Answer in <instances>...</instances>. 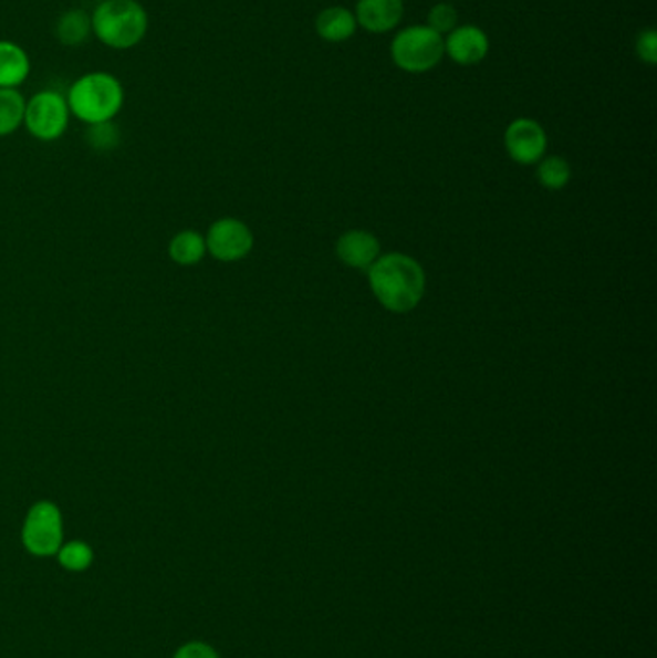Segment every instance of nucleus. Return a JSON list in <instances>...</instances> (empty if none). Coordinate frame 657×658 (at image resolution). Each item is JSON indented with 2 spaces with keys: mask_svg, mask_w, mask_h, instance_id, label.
<instances>
[{
  "mask_svg": "<svg viewBox=\"0 0 657 658\" xmlns=\"http://www.w3.org/2000/svg\"><path fill=\"white\" fill-rule=\"evenodd\" d=\"M404 18V0H358L355 20L371 33H388Z\"/></svg>",
  "mask_w": 657,
  "mask_h": 658,
  "instance_id": "obj_10",
  "label": "nucleus"
},
{
  "mask_svg": "<svg viewBox=\"0 0 657 658\" xmlns=\"http://www.w3.org/2000/svg\"><path fill=\"white\" fill-rule=\"evenodd\" d=\"M31 74L30 54L15 41L0 39V90H20Z\"/></svg>",
  "mask_w": 657,
  "mask_h": 658,
  "instance_id": "obj_11",
  "label": "nucleus"
},
{
  "mask_svg": "<svg viewBox=\"0 0 657 658\" xmlns=\"http://www.w3.org/2000/svg\"><path fill=\"white\" fill-rule=\"evenodd\" d=\"M91 30L108 49L129 51L147 35L149 14L137 0H105L91 12Z\"/></svg>",
  "mask_w": 657,
  "mask_h": 658,
  "instance_id": "obj_3",
  "label": "nucleus"
},
{
  "mask_svg": "<svg viewBox=\"0 0 657 658\" xmlns=\"http://www.w3.org/2000/svg\"><path fill=\"white\" fill-rule=\"evenodd\" d=\"M95 2L98 4V2H105V0H95Z\"/></svg>",
  "mask_w": 657,
  "mask_h": 658,
  "instance_id": "obj_23",
  "label": "nucleus"
},
{
  "mask_svg": "<svg viewBox=\"0 0 657 658\" xmlns=\"http://www.w3.org/2000/svg\"><path fill=\"white\" fill-rule=\"evenodd\" d=\"M505 147L515 163H538L545 153L544 129L534 119H515L505 132Z\"/></svg>",
  "mask_w": 657,
  "mask_h": 658,
  "instance_id": "obj_8",
  "label": "nucleus"
},
{
  "mask_svg": "<svg viewBox=\"0 0 657 658\" xmlns=\"http://www.w3.org/2000/svg\"><path fill=\"white\" fill-rule=\"evenodd\" d=\"M56 561L66 572H87L95 563V551L85 541H64L56 553Z\"/></svg>",
  "mask_w": 657,
  "mask_h": 658,
  "instance_id": "obj_17",
  "label": "nucleus"
},
{
  "mask_svg": "<svg viewBox=\"0 0 657 658\" xmlns=\"http://www.w3.org/2000/svg\"><path fill=\"white\" fill-rule=\"evenodd\" d=\"M444 54H446L444 39L428 25H413L401 30L392 41L394 64L411 74H423L438 66Z\"/></svg>",
  "mask_w": 657,
  "mask_h": 658,
  "instance_id": "obj_4",
  "label": "nucleus"
},
{
  "mask_svg": "<svg viewBox=\"0 0 657 658\" xmlns=\"http://www.w3.org/2000/svg\"><path fill=\"white\" fill-rule=\"evenodd\" d=\"M207 252L220 262H238L253 249V233L246 223L236 218H222L210 226L207 236Z\"/></svg>",
  "mask_w": 657,
  "mask_h": 658,
  "instance_id": "obj_7",
  "label": "nucleus"
},
{
  "mask_svg": "<svg viewBox=\"0 0 657 658\" xmlns=\"http://www.w3.org/2000/svg\"><path fill=\"white\" fill-rule=\"evenodd\" d=\"M173 658H220L217 649L205 641H187L179 645Z\"/></svg>",
  "mask_w": 657,
  "mask_h": 658,
  "instance_id": "obj_22",
  "label": "nucleus"
},
{
  "mask_svg": "<svg viewBox=\"0 0 657 658\" xmlns=\"http://www.w3.org/2000/svg\"><path fill=\"white\" fill-rule=\"evenodd\" d=\"M355 31H357V20L347 8H326L316 18V33L330 43H342L345 39L353 38Z\"/></svg>",
  "mask_w": 657,
  "mask_h": 658,
  "instance_id": "obj_13",
  "label": "nucleus"
},
{
  "mask_svg": "<svg viewBox=\"0 0 657 658\" xmlns=\"http://www.w3.org/2000/svg\"><path fill=\"white\" fill-rule=\"evenodd\" d=\"M54 35L64 46H82L93 35L91 14L83 8H70L62 12L54 25Z\"/></svg>",
  "mask_w": 657,
  "mask_h": 658,
  "instance_id": "obj_14",
  "label": "nucleus"
},
{
  "mask_svg": "<svg viewBox=\"0 0 657 658\" xmlns=\"http://www.w3.org/2000/svg\"><path fill=\"white\" fill-rule=\"evenodd\" d=\"M64 543V516L53 501H38L23 518L22 545L31 556H56Z\"/></svg>",
  "mask_w": 657,
  "mask_h": 658,
  "instance_id": "obj_5",
  "label": "nucleus"
},
{
  "mask_svg": "<svg viewBox=\"0 0 657 658\" xmlns=\"http://www.w3.org/2000/svg\"><path fill=\"white\" fill-rule=\"evenodd\" d=\"M457 20H459V15H457L456 8L441 2V4H436L430 10L428 28L436 31V33H440V35L441 33H451L457 28Z\"/></svg>",
  "mask_w": 657,
  "mask_h": 658,
  "instance_id": "obj_20",
  "label": "nucleus"
},
{
  "mask_svg": "<svg viewBox=\"0 0 657 658\" xmlns=\"http://www.w3.org/2000/svg\"><path fill=\"white\" fill-rule=\"evenodd\" d=\"M205 254H207V243H205V236L199 231H178L168 243V257L178 267H195L205 259Z\"/></svg>",
  "mask_w": 657,
  "mask_h": 658,
  "instance_id": "obj_15",
  "label": "nucleus"
},
{
  "mask_svg": "<svg viewBox=\"0 0 657 658\" xmlns=\"http://www.w3.org/2000/svg\"><path fill=\"white\" fill-rule=\"evenodd\" d=\"M70 114L87 126L114 122L124 103L126 91L111 72H87L80 75L66 93Z\"/></svg>",
  "mask_w": 657,
  "mask_h": 658,
  "instance_id": "obj_2",
  "label": "nucleus"
},
{
  "mask_svg": "<svg viewBox=\"0 0 657 658\" xmlns=\"http://www.w3.org/2000/svg\"><path fill=\"white\" fill-rule=\"evenodd\" d=\"M70 106L60 91L41 90L25 103L23 127L38 142H59L70 126Z\"/></svg>",
  "mask_w": 657,
  "mask_h": 658,
  "instance_id": "obj_6",
  "label": "nucleus"
},
{
  "mask_svg": "<svg viewBox=\"0 0 657 658\" xmlns=\"http://www.w3.org/2000/svg\"><path fill=\"white\" fill-rule=\"evenodd\" d=\"M368 278L382 306L397 314L413 311L425 295V272L405 254H386L376 260Z\"/></svg>",
  "mask_w": 657,
  "mask_h": 658,
  "instance_id": "obj_1",
  "label": "nucleus"
},
{
  "mask_svg": "<svg viewBox=\"0 0 657 658\" xmlns=\"http://www.w3.org/2000/svg\"><path fill=\"white\" fill-rule=\"evenodd\" d=\"M25 96L18 90H0V137L15 134L23 126Z\"/></svg>",
  "mask_w": 657,
  "mask_h": 658,
  "instance_id": "obj_16",
  "label": "nucleus"
},
{
  "mask_svg": "<svg viewBox=\"0 0 657 658\" xmlns=\"http://www.w3.org/2000/svg\"><path fill=\"white\" fill-rule=\"evenodd\" d=\"M446 52L461 66H474L486 59L490 51V41L484 31L477 25H461L449 33L448 41H444Z\"/></svg>",
  "mask_w": 657,
  "mask_h": 658,
  "instance_id": "obj_9",
  "label": "nucleus"
},
{
  "mask_svg": "<svg viewBox=\"0 0 657 658\" xmlns=\"http://www.w3.org/2000/svg\"><path fill=\"white\" fill-rule=\"evenodd\" d=\"M569 178H571V168L560 156L545 158L538 168V179L548 189H561V187L567 186Z\"/></svg>",
  "mask_w": 657,
  "mask_h": 658,
  "instance_id": "obj_18",
  "label": "nucleus"
},
{
  "mask_svg": "<svg viewBox=\"0 0 657 658\" xmlns=\"http://www.w3.org/2000/svg\"><path fill=\"white\" fill-rule=\"evenodd\" d=\"M380 252V244L373 233L366 231H347L337 241V257L344 260V264L352 268L373 267Z\"/></svg>",
  "mask_w": 657,
  "mask_h": 658,
  "instance_id": "obj_12",
  "label": "nucleus"
},
{
  "mask_svg": "<svg viewBox=\"0 0 657 658\" xmlns=\"http://www.w3.org/2000/svg\"><path fill=\"white\" fill-rule=\"evenodd\" d=\"M636 54L646 64L657 62V35L654 30H644L636 39Z\"/></svg>",
  "mask_w": 657,
  "mask_h": 658,
  "instance_id": "obj_21",
  "label": "nucleus"
},
{
  "mask_svg": "<svg viewBox=\"0 0 657 658\" xmlns=\"http://www.w3.org/2000/svg\"><path fill=\"white\" fill-rule=\"evenodd\" d=\"M87 143L91 148L106 153L118 147L119 132L118 127L114 126V122H105V124H97V126H90L87 129Z\"/></svg>",
  "mask_w": 657,
  "mask_h": 658,
  "instance_id": "obj_19",
  "label": "nucleus"
}]
</instances>
